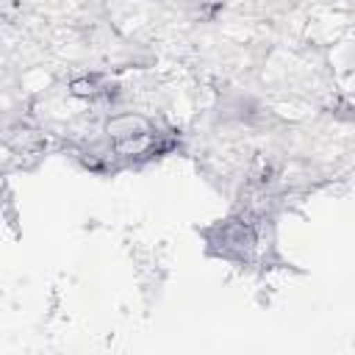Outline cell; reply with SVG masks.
I'll return each instance as SVG.
<instances>
[{
	"label": "cell",
	"mask_w": 355,
	"mask_h": 355,
	"mask_svg": "<svg viewBox=\"0 0 355 355\" xmlns=\"http://www.w3.org/2000/svg\"><path fill=\"white\" fill-rule=\"evenodd\" d=\"M330 80L341 94H355V31L327 47Z\"/></svg>",
	"instance_id": "obj_3"
},
{
	"label": "cell",
	"mask_w": 355,
	"mask_h": 355,
	"mask_svg": "<svg viewBox=\"0 0 355 355\" xmlns=\"http://www.w3.org/2000/svg\"><path fill=\"white\" fill-rule=\"evenodd\" d=\"M150 130H155V122L147 114H139V111H119V114H111L103 122V133L111 144L141 136V133H150Z\"/></svg>",
	"instance_id": "obj_4"
},
{
	"label": "cell",
	"mask_w": 355,
	"mask_h": 355,
	"mask_svg": "<svg viewBox=\"0 0 355 355\" xmlns=\"http://www.w3.org/2000/svg\"><path fill=\"white\" fill-rule=\"evenodd\" d=\"M111 83H114L111 75H105V72H89V75L72 78V80L67 83V92H69L72 97H78V100L94 103V100H100V94H103Z\"/></svg>",
	"instance_id": "obj_5"
},
{
	"label": "cell",
	"mask_w": 355,
	"mask_h": 355,
	"mask_svg": "<svg viewBox=\"0 0 355 355\" xmlns=\"http://www.w3.org/2000/svg\"><path fill=\"white\" fill-rule=\"evenodd\" d=\"M53 86H55V75L44 67H28L19 72V89L28 97H39V94L50 92Z\"/></svg>",
	"instance_id": "obj_6"
},
{
	"label": "cell",
	"mask_w": 355,
	"mask_h": 355,
	"mask_svg": "<svg viewBox=\"0 0 355 355\" xmlns=\"http://www.w3.org/2000/svg\"><path fill=\"white\" fill-rule=\"evenodd\" d=\"M269 114L280 116V119H288V122H302L311 116V105L297 100V97H277V100H269L266 105Z\"/></svg>",
	"instance_id": "obj_7"
},
{
	"label": "cell",
	"mask_w": 355,
	"mask_h": 355,
	"mask_svg": "<svg viewBox=\"0 0 355 355\" xmlns=\"http://www.w3.org/2000/svg\"><path fill=\"white\" fill-rule=\"evenodd\" d=\"M355 25V17L347 11V8H338V6H324V8H316L305 28H302V39L313 47H330L336 44L341 36H347Z\"/></svg>",
	"instance_id": "obj_2"
},
{
	"label": "cell",
	"mask_w": 355,
	"mask_h": 355,
	"mask_svg": "<svg viewBox=\"0 0 355 355\" xmlns=\"http://www.w3.org/2000/svg\"><path fill=\"white\" fill-rule=\"evenodd\" d=\"M208 241V252L219 255L225 261L236 263H250L258 255V227L241 214H233L222 222H214L211 227L202 230Z\"/></svg>",
	"instance_id": "obj_1"
}]
</instances>
